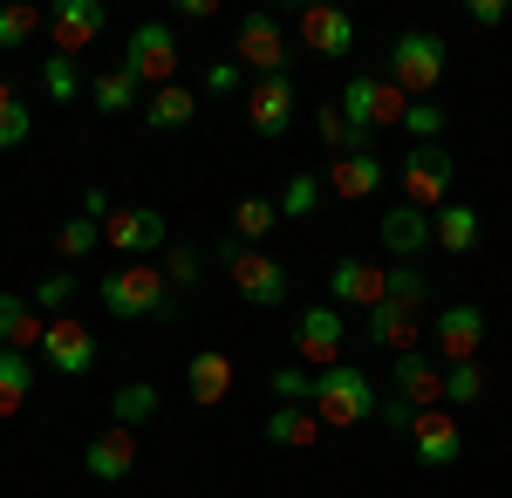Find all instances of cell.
I'll use <instances>...</instances> for the list:
<instances>
[{"instance_id":"1","label":"cell","mask_w":512,"mask_h":498,"mask_svg":"<svg viewBox=\"0 0 512 498\" xmlns=\"http://www.w3.org/2000/svg\"><path fill=\"white\" fill-rule=\"evenodd\" d=\"M96 294H103V307H110L117 321H171V314H178V294H171V280H164L151 260L110 267Z\"/></svg>"},{"instance_id":"2","label":"cell","mask_w":512,"mask_h":498,"mask_svg":"<svg viewBox=\"0 0 512 498\" xmlns=\"http://www.w3.org/2000/svg\"><path fill=\"white\" fill-rule=\"evenodd\" d=\"M444 69H451V48H444V35H431V28H403L390 48V82L410 96V103H431V89L444 82Z\"/></svg>"},{"instance_id":"3","label":"cell","mask_w":512,"mask_h":498,"mask_svg":"<svg viewBox=\"0 0 512 498\" xmlns=\"http://www.w3.org/2000/svg\"><path fill=\"white\" fill-rule=\"evenodd\" d=\"M308 410L321 417V430H355V423L376 417V389H369V376L355 362H335V369L315 376V403Z\"/></svg>"},{"instance_id":"4","label":"cell","mask_w":512,"mask_h":498,"mask_svg":"<svg viewBox=\"0 0 512 498\" xmlns=\"http://www.w3.org/2000/svg\"><path fill=\"white\" fill-rule=\"evenodd\" d=\"M219 267L233 273L239 301H253V307H287V301H294V280H287V267H280L274 253H260V246H239V239H226V246H219Z\"/></svg>"},{"instance_id":"5","label":"cell","mask_w":512,"mask_h":498,"mask_svg":"<svg viewBox=\"0 0 512 498\" xmlns=\"http://www.w3.org/2000/svg\"><path fill=\"white\" fill-rule=\"evenodd\" d=\"M403 110H410V96L396 89L390 76H349V89H342V116H349V130L369 144L376 130H403Z\"/></svg>"},{"instance_id":"6","label":"cell","mask_w":512,"mask_h":498,"mask_svg":"<svg viewBox=\"0 0 512 498\" xmlns=\"http://www.w3.org/2000/svg\"><path fill=\"white\" fill-rule=\"evenodd\" d=\"M123 69L144 82V89H171L178 82V28L171 21H137L130 48H123Z\"/></svg>"},{"instance_id":"7","label":"cell","mask_w":512,"mask_h":498,"mask_svg":"<svg viewBox=\"0 0 512 498\" xmlns=\"http://www.w3.org/2000/svg\"><path fill=\"white\" fill-rule=\"evenodd\" d=\"M451 185H458V157L444 151V144H417V151L403 157V205L437 212V205H451Z\"/></svg>"},{"instance_id":"8","label":"cell","mask_w":512,"mask_h":498,"mask_svg":"<svg viewBox=\"0 0 512 498\" xmlns=\"http://www.w3.org/2000/svg\"><path fill=\"white\" fill-rule=\"evenodd\" d=\"M239 69H253V76H287V62H294V41L280 28L267 7H253V14H239V48H233Z\"/></svg>"},{"instance_id":"9","label":"cell","mask_w":512,"mask_h":498,"mask_svg":"<svg viewBox=\"0 0 512 498\" xmlns=\"http://www.w3.org/2000/svg\"><path fill=\"white\" fill-rule=\"evenodd\" d=\"M349 355V328H342V307H301L294 314V362H315L321 369H335Z\"/></svg>"},{"instance_id":"10","label":"cell","mask_w":512,"mask_h":498,"mask_svg":"<svg viewBox=\"0 0 512 498\" xmlns=\"http://www.w3.org/2000/svg\"><path fill=\"white\" fill-rule=\"evenodd\" d=\"M294 35H301V48L321 55V62H349L355 14H349V7H335V0H315V7H301V14H294Z\"/></svg>"},{"instance_id":"11","label":"cell","mask_w":512,"mask_h":498,"mask_svg":"<svg viewBox=\"0 0 512 498\" xmlns=\"http://www.w3.org/2000/svg\"><path fill=\"white\" fill-rule=\"evenodd\" d=\"M103 28H110V7H103V0H55V7H48V41H55L48 55H69V62H76Z\"/></svg>"},{"instance_id":"12","label":"cell","mask_w":512,"mask_h":498,"mask_svg":"<svg viewBox=\"0 0 512 498\" xmlns=\"http://www.w3.org/2000/svg\"><path fill=\"white\" fill-rule=\"evenodd\" d=\"M41 362L55 376H89L96 369V335L82 328L76 314H48V335H41Z\"/></svg>"},{"instance_id":"13","label":"cell","mask_w":512,"mask_h":498,"mask_svg":"<svg viewBox=\"0 0 512 498\" xmlns=\"http://www.w3.org/2000/svg\"><path fill=\"white\" fill-rule=\"evenodd\" d=\"M390 383H396V403H410V410H444V362L424 355V348L396 355V362H390Z\"/></svg>"},{"instance_id":"14","label":"cell","mask_w":512,"mask_h":498,"mask_svg":"<svg viewBox=\"0 0 512 498\" xmlns=\"http://www.w3.org/2000/svg\"><path fill=\"white\" fill-rule=\"evenodd\" d=\"M437 362H478V348H485V307L472 301H451L437 314Z\"/></svg>"},{"instance_id":"15","label":"cell","mask_w":512,"mask_h":498,"mask_svg":"<svg viewBox=\"0 0 512 498\" xmlns=\"http://www.w3.org/2000/svg\"><path fill=\"white\" fill-rule=\"evenodd\" d=\"M164 239H171V226H164V212H151V205H117L110 226H103V246L110 253H158Z\"/></svg>"},{"instance_id":"16","label":"cell","mask_w":512,"mask_h":498,"mask_svg":"<svg viewBox=\"0 0 512 498\" xmlns=\"http://www.w3.org/2000/svg\"><path fill=\"white\" fill-rule=\"evenodd\" d=\"M246 123L260 137H287L294 130V76H260L246 89Z\"/></svg>"},{"instance_id":"17","label":"cell","mask_w":512,"mask_h":498,"mask_svg":"<svg viewBox=\"0 0 512 498\" xmlns=\"http://www.w3.org/2000/svg\"><path fill=\"white\" fill-rule=\"evenodd\" d=\"M410 451L417 464H458L465 458V430H458V410H424V417L410 423Z\"/></svg>"},{"instance_id":"18","label":"cell","mask_w":512,"mask_h":498,"mask_svg":"<svg viewBox=\"0 0 512 498\" xmlns=\"http://www.w3.org/2000/svg\"><path fill=\"white\" fill-rule=\"evenodd\" d=\"M233 376H239V362L226 348H198L192 362H185V396H192L198 410H219L233 396Z\"/></svg>"},{"instance_id":"19","label":"cell","mask_w":512,"mask_h":498,"mask_svg":"<svg viewBox=\"0 0 512 498\" xmlns=\"http://www.w3.org/2000/svg\"><path fill=\"white\" fill-rule=\"evenodd\" d=\"M82 471H89L96 485H117V478H130V471H137V430H123V423L96 430V437H89V451H82Z\"/></svg>"},{"instance_id":"20","label":"cell","mask_w":512,"mask_h":498,"mask_svg":"<svg viewBox=\"0 0 512 498\" xmlns=\"http://www.w3.org/2000/svg\"><path fill=\"white\" fill-rule=\"evenodd\" d=\"M328 294L342 307H383L390 301V267H376V260H335Z\"/></svg>"},{"instance_id":"21","label":"cell","mask_w":512,"mask_h":498,"mask_svg":"<svg viewBox=\"0 0 512 498\" xmlns=\"http://www.w3.org/2000/svg\"><path fill=\"white\" fill-rule=\"evenodd\" d=\"M376 239H383V253H431L437 232H431V212H417V205H390L383 212V226H376Z\"/></svg>"},{"instance_id":"22","label":"cell","mask_w":512,"mask_h":498,"mask_svg":"<svg viewBox=\"0 0 512 498\" xmlns=\"http://www.w3.org/2000/svg\"><path fill=\"white\" fill-rule=\"evenodd\" d=\"M383 157L376 151H349V157H335V171H328V185H335V198H376L383 192Z\"/></svg>"},{"instance_id":"23","label":"cell","mask_w":512,"mask_h":498,"mask_svg":"<svg viewBox=\"0 0 512 498\" xmlns=\"http://www.w3.org/2000/svg\"><path fill=\"white\" fill-rule=\"evenodd\" d=\"M362 335H369V348H390V355H410V348H417V314H410V307H396V301H383V307H369Z\"/></svg>"},{"instance_id":"24","label":"cell","mask_w":512,"mask_h":498,"mask_svg":"<svg viewBox=\"0 0 512 498\" xmlns=\"http://www.w3.org/2000/svg\"><path fill=\"white\" fill-rule=\"evenodd\" d=\"M260 430H267V444H280V451H315L321 444V417L308 410V403H280Z\"/></svg>"},{"instance_id":"25","label":"cell","mask_w":512,"mask_h":498,"mask_svg":"<svg viewBox=\"0 0 512 498\" xmlns=\"http://www.w3.org/2000/svg\"><path fill=\"white\" fill-rule=\"evenodd\" d=\"M41 335H48L41 307H35V301H21V294H0V348H21V355H35Z\"/></svg>"},{"instance_id":"26","label":"cell","mask_w":512,"mask_h":498,"mask_svg":"<svg viewBox=\"0 0 512 498\" xmlns=\"http://www.w3.org/2000/svg\"><path fill=\"white\" fill-rule=\"evenodd\" d=\"M431 232H437L444 253H472L478 239H485V219H478L465 198H451V205H437V212H431Z\"/></svg>"},{"instance_id":"27","label":"cell","mask_w":512,"mask_h":498,"mask_svg":"<svg viewBox=\"0 0 512 498\" xmlns=\"http://www.w3.org/2000/svg\"><path fill=\"white\" fill-rule=\"evenodd\" d=\"M192 116H198V89H185V82L144 96V123H151V130H185Z\"/></svg>"},{"instance_id":"28","label":"cell","mask_w":512,"mask_h":498,"mask_svg":"<svg viewBox=\"0 0 512 498\" xmlns=\"http://www.w3.org/2000/svg\"><path fill=\"white\" fill-rule=\"evenodd\" d=\"M28 396H35V362L21 348H0V417H21Z\"/></svg>"},{"instance_id":"29","label":"cell","mask_w":512,"mask_h":498,"mask_svg":"<svg viewBox=\"0 0 512 498\" xmlns=\"http://www.w3.org/2000/svg\"><path fill=\"white\" fill-rule=\"evenodd\" d=\"M485 389H492L485 362H451L444 369V410H472V403H485Z\"/></svg>"},{"instance_id":"30","label":"cell","mask_w":512,"mask_h":498,"mask_svg":"<svg viewBox=\"0 0 512 498\" xmlns=\"http://www.w3.org/2000/svg\"><path fill=\"white\" fill-rule=\"evenodd\" d=\"M280 226V205L274 198H239L233 205V239L239 246H267V232Z\"/></svg>"},{"instance_id":"31","label":"cell","mask_w":512,"mask_h":498,"mask_svg":"<svg viewBox=\"0 0 512 498\" xmlns=\"http://www.w3.org/2000/svg\"><path fill=\"white\" fill-rule=\"evenodd\" d=\"M137 96H144V82L130 76L123 62H117V69H110V76H96V82H89V103H96V110H103V116H123V110H130V103H137Z\"/></svg>"},{"instance_id":"32","label":"cell","mask_w":512,"mask_h":498,"mask_svg":"<svg viewBox=\"0 0 512 498\" xmlns=\"http://www.w3.org/2000/svg\"><path fill=\"white\" fill-rule=\"evenodd\" d=\"M28 137H35V110L21 103L14 82H0V151H21Z\"/></svg>"},{"instance_id":"33","label":"cell","mask_w":512,"mask_h":498,"mask_svg":"<svg viewBox=\"0 0 512 498\" xmlns=\"http://www.w3.org/2000/svg\"><path fill=\"white\" fill-rule=\"evenodd\" d=\"M158 403H164L158 383H123L117 396H110V417H117L123 430H137V423H151V417H158Z\"/></svg>"},{"instance_id":"34","label":"cell","mask_w":512,"mask_h":498,"mask_svg":"<svg viewBox=\"0 0 512 498\" xmlns=\"http://www.w3.org/2000/svg\"><path fill=\"white\" fill-rule=\"evenodd\" d=\"M321 192H328V185H321L315 171H294V178H287V185H280V219H315L321 212Z\"/></svg>"},{"instance_id":"35","label":"cell","mask_w":512,"mask_h":498,"mask_svg":"<svg viewBox=\"0 0 512 498\" xmlns=\"http://www.w3.org/2000/svg\"><path fill=\"white\" fill-rule=\"evenodd\" d=\"M48 28V14L28 7V0H0V48H21V41H35Z\"/></svg>"},{"instance_id":"36","label":"cell","mask_w":512,"mask_h":498,"mask_svg":"<svg viewBox=\"0 0 512 498\" xmlns=\"http://www.w3.org/2000/svg\"><path fill=\"white\" fill-rule=\"evenodd\" d=\"M55 253H62V260H69V267H82V260H89V253H103V226H96V219H69V226L55 232Z\"/></svg>"},{"instance_id":"37","label":"cell","mask_w":512,"mask_h":498,"mask_svg":"<svg viewBox=\"0 0 512 498\" xmlns=\"http://www.w3.org/2000/svg\"><path fill=\"white\" fill-rule=\"evenodd\" d=\"M82 89H89V82H82V69L69 55H48V62H41V96H48V103H76Z\"/></svg>"},{"instance_id":"38","label":"cell","mask_w":512,"mask_h":498,"mask_svg":"<svg viewBox=\"0 0 512 498\" xmlns=\"http://www.w3.org/2000/svg\"><path fill=\"white\" fill-rule=\"evenodd\" d=\"M315 130H321V144H328L335 157H349V151H369V144H362V137L349 130V116H342V103H321V110H315Z\"/></svg>"},{"instance_id":"39","label":"cell","mask_w":512,"mask_h":498,"mask_svg":"<svg viewBox=\"0 0 512 498\" xmlns=\"http://www.w3.org/2000/svg\"><path fill=\"white\" fill-rule=\"evenodd\" d=\"M390 301H396V307H410V314H417V307L431 301V280H424V273L410 267V260H396V267H390Z\"/></svg>"},{"instance_id":"40","label":"cell","mask_w":512,"mask_h":498,"mask_svg":"<svg viewBox=\"0 0 512 498\" xmlns=\"http://www.w3.org/2000/svg\"><path fill=\"white\" fill-rule=\"evenodd\" d=\"M158 273L171 280V294H178V287H198V273H205V253H198V246H171V253L158 260Z\"/></svg>"},{"instance_id":"41","label":"cell","mask_w":512,"mask_h":498,"mask_svg":"<svg viewBox=\"0 0 512 498\" xmlns=\"http://www.w3.org/2000/svg\"><path fill=\"white\" fill-rule=\"evenodd\" d=\"M28 301H35V307H69V301H76V267H55V273H41Z\"/></svg>"},{"instance_id":"42","label":"cell","mask_w":512,"mask_h":498,"mask_svg":"<svg viewBox=\"0 0 512 498\" xmlns=\"http://www.w3.org/2000/svg\"><path fill=\"white\" fill-rule=\"evenodd\" d=\"M274 396L280 403H315V369H274Z\"/></svg>"},{"instance_id":"43","label":"cell","mask_w":512,"mask_h":498,"mask_svg":"<svg viewBox=\"0 0 512 498\" xmlns=\"http://www.w3.org/2000/svg\"><path fill=\"white\" fill-rule=\"evenodd\" d=\"M403 130H410L417 144H437V137H444V110H437V103H410V110H403Z\"/></svg>"},{"instance_id":"44","label":"cell","mask_w":512,"mask_h":498,"mask_svg":"<svg viewBox=\"0 0 512 498\" xmlns=\"http://www.w3.org/2000/svg\"><path fill=\"white\" fill-rule=\"evenodd\" d=\"M233 89H239V62H233V55H219V62L205 69V89H198V96H233Z\"/></svg>"},{"instance_id":"45","label":"cell","mask_w":512,"mask_h":498,"mask_svg":"<svg viewBox=\"0 0 512 498\" xmlns=\"http://www.w3.org/2000/svg\"><path fill=\"white\" fill-rule=\"evenodd\" d=\"M417 417H424V410H410V403H396V396H390V403H376V423H390L396 437H410V423H417Z\"/></svg>"},{"instance_id":"46","label":"cell","mask_w":512,"mask_h":498,"mask_svg":"<svg viewBox=\"0 0 512 498\" xmlns=\"http://www.w3.org/2000/svg\"><path fill=\"white\" fill-rule=\"evenodd\" d=\"M465 21H478V28H506L512 7H506V0H472V7H465Z\"/></svg>"},{"instance_id":"47","label":"cell","mask_w":512,"mask_h":498,"mask_svg":"<svg viewBox=\"0 0 512 498\" xmlns=\"http://www.w3.org/2000/svg\"><path fill=\"white\" fill-rule=\"evenodd\" d=\"M110 212H117V198L103 192V185H89V192H82V219H96V226H110Z\"/></svg>"},{"instance_id":"48","label":"cell","mask_w":512,"mask_h":498,"mask_svg":"<svg viewBox=\"0 0 512 498\" xmlns=\"http://www.w3.org/2000/svg\"><path fill=\"white\" fill-rule=\"evenodd\" d=\"M212 14H219L212 0H178V21H212Z\"/></svg>"}]
</instances>
